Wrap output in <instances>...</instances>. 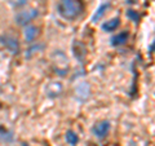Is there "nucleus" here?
Segmentation results:
<instances>
[{
    "label": "nucleus",
    "mask_w": 155,
    "mask_h": 146,
    "mask_svg": "<svg viewBox=\"0 0 155 146\" xmlns=\"http://www.w3.org/2000/svg\"><path fill=\"white\" fill-rule=\"evenodd\" d=\"M84 11V0H60L57 5L58 14L66 21L79 18Z\"/></svg>",
    "instance_id": "nucleus-1"
},
{
    "label": "nucleus",
    "mask_w": 155,
    "mask_h": 146,
    "mask_svg": "<svg viewBox=\"0 0 155 146\" xmlns=\"http://www.w3.org/2000/svg\"><path fill=\"white\" fill-rule=\"evenodd\" d=\"M39 16V12L38 9H27V11H22L19 12L17 16H16V23L19 26H26L27 23H30L34 18H36Z\"/></svg>",
    "instance_id": "nucleus-2"
},
{
    "label": "nucleus",
    "mask_w": 155,
    "mask_h": 146,
    "mask_svg": "<svg viewBox=\"0 0 155 146\" xmlns=\"http://www.w3.org/2000/svg\"><path fill=\"white\" fill-rule=\"evenodd\" d=\"M0 44L4 45L9 52L13 53V55H17V53L19 52L18 40L16 38L11 36V35H2L0 36Z\"/></svg>",
    "instance_id": "nucleus-3"
},
{
    "label": "nucleus",
    "mask_w": 155,
    "mask_h": 146,
    "mask_svg": "<svg viewBox=\"0 0 155 146\" xmlns=\"http://www.w3.org/2000/svg\"><path fill=\"white\" fill-rule=\"evenodd\" d=\"M110 128H111L110 121L109 120H102V121H100V123H97L94 127L92 128V132H93V134L96 136L97 138L102 140L109 134Z\"/></svg>",
    "instance_id": "nucleus-4"
},
{
    "label": "nucleus",
    "mask_w": 155,
    "mask_h": 146,
    "mask_svg": "<svg viewBox=\"0 0 155 146\" xmlns=\"http://www.w3.org/2000/svg\"><path fill=\"white\" fill-rule=\"evenodd\" d=\"M128 38H129V32L128 31H122L119 32L118 35H114L111 38V45L114 47H119V45H123L128 41Z\"/></svg>",
    "instance_id": "nucleus-5"
},
{
    "label": "nucleus",
    "mask_w": 155,
    "mask_h": 146,
    "mask_svg": "<svg viewBox=\"0 0 155 146\" xmlns=\"http://www.w3.org/2000/svg\"><path fill=\"white\" fill-rule=\"evenodd\" d=\"M39 34V28L35 27V26H26L25 31H23V36H25V40L31 43L35 40V38L38 36Z\"/></svg>",
    "instance_id": "nucleus-6"
},
{
    "label": "nucleus",
    "mask_w": 155,
    "mask_h": 146,
    "mask_svg": "<svg viewBox=\"0 0 155 146\" xmlns=\"http://www.w3.org/2000/svg\"><path fill=\"white\" fill-rule=\"evenodd\" d=\"M119 25H120V18L119 17H115L113 19H110V21L102 23V30L104 31H107V32L115 31L116 28L119 27Z\"/></svg>",
    "instance_id": "nucleus-7"
},
{
    "label": "nucleus",
    "mask_w": 155,
    "mask_h": 146,
    "mask_svg": "<svg viewBox=\"0 0 155 146\" xmlns=\"http://www.w3.org/2000/svg\"><path fill=\"white\" fill-rule=\"evenodd\" d=\"M109 8H110V3H104L102 5H101V7L94 12L93 16H92V22H97L98 19L102 18V16L106 13V11H107Z\"/></svg>",
    "instance_id": "nucleus-8"
},
{
    "label": "nucleus",
    "mask_w": 155,
    "mask_h": 146,
    "mask_svg": "<svg viewBox=\"0 0 155 146\" xmlns=\"http://www.w3.org/2000/svg\"><path fill=\"white\" fill-rule=\"evenodd\" d=\"M13 141V133L11 131H8L3 127V125H0V142H12Z\"/></svg>",
    "instance_id": "nucleus-9"
},
{
    "label": "nucleus",
    "mask_w": 155,
    "mask_h": 146,
    "mask_svg": "<svg viewBox=\"0 0 155 146\" xmlns=\"http://www.w3.org/2000/svg\"><path fill=\"white\" fill-rule=\"evenodd\" d=\"M66 141L69 145L75 146L78 142H79V136H78L74 131H67L66 132Z\"/></svg>",
    "instance_id": "nucleus-10"
},
{
    "label": "nucleus",
    "mask_w": 155,
    "mask_h": 146,
    "mask_svg": "<svg viewBox=\"0 0 155 146\" xmlns=\"http://www.w3.org/2000/svg\"><path fill=\"white\" fill-rule=\"evenodd\" d=\"M76 92H78V96H81L83 98H87L89 96V85L83 83V84H80L76 88Z\"/></svg>",
    "instance_id": "nucleus-11"
},
{
    "label": "nucleus",
    "mask_w": 155,
    "mask_h": 146,
    "mask_svg": "<svg viewBox=\"0 0 155 146\" xmlns=\"http://www.w3.org/2000/svg\"><path fill=\"white\" fill-rule=\"evenodd\" d=\"M127 16H128V18L130 19V21H133L136 23L140 21V14L136 11H133V9H128V11H127Z\"/></svg>",
    "instance_id": "nucleus-12"
},
{
    "label": "nucleus",
    "mask_w": 155,
    "mask_h": 146,
    "mask_svg": "<svg viewBox=\"0 0 155 146\" xmlns=\"http://www.w3.org/2000/svg\"><path fill=\"white\" fill-rule=\"evenodd\" d=\"M40 48H43V45H38V47H34V48H31V49L28 51V55H27V57H30V56H31V53H34V51H38V49H40Z\"/></svg>",
    "instance_id": "nucleus-13"
},
{
    "label": "nucleus",
    "mask_w": 155,
    "mask_h": 146,
    "mask_svg": "<svg viewBox=\"0 0 155 146\" xmlns=\"http://www.w3.org/2000/svg\"><path fill=\"white\" fill-rule=\"evenodd\" d=\"M154 44H155V43L153 41V43H151V48L149 49V53H153V51H154Z\"/></svg>",
    "instance_id": "nucleus-14"
},
{
    "label": "nucleus",
    "mask_w": 155,
    "mask_h": 146,
    "mask_svg": "<svg viewBox=\"0 0 155 146\" xmlns=\"http://www.w3.org/2000/svg\"><path fill=\"white\" fill-rule=\"evenodd\" d=\"M21 146H30V145H28V144H26V142H23Z\"/></svg>",
    "instance_id": "nucleus-15"
}]
</instances>
